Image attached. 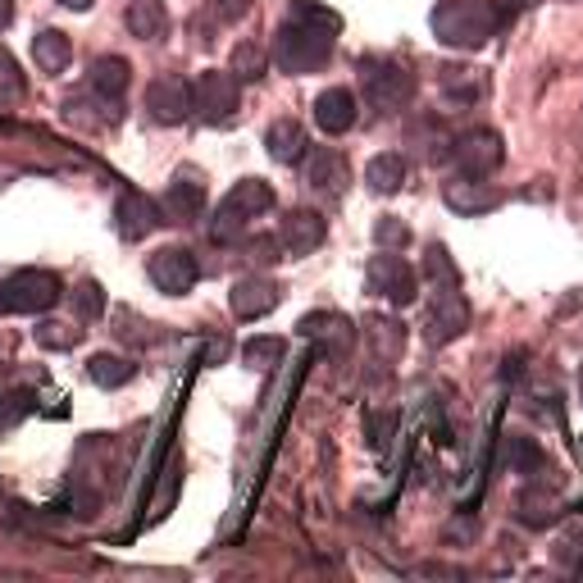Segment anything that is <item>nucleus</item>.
Returning a JSON list of instances; mask_svg holds the SVG:
<instances>
[{
	"instance_id": "nucleus-1",
	"label": "nucleus",
	"mask_w": 583,
	"mask_h": 583,
	"mask_svg": "<svg viewBox=\"0 0 583 583\" xmlns=\"http://www.w3.org/2000/svg\"><path fill=\"white\" fill-rule=\"evenodd\" d=\"M342 32V14L320 0H292L288 23L274 32V64L283 73H315L333 60V42Z\"/></svg>"
},
{
	"instance_id": "nucleus-2",
	"label": "nucleus",
	"mask_w": 583,
	"mask_h": 583,
	"mask_svg": "<svg viewBox=\"0 0 583 583\" xmlns=\"http://www.w3.org/2000/svg\"><path fill=\"white\" fill-rule=\"evenodd\" d=\"M429 28L451 51H483L492 42V32L501 28V19L488 0H443L429 14Z\"/></svg>"
},
{
	"instance_id": "nucleus-3",
	"label": "nucleus",
	"mask_w": 583,
	"mask_h": 583,
	"mask_svg": "<svg viewBox=\"0 0 583 583\" xmlns=\"http://www.w3.org/2000/svg\"><path fill=\"white\" fill-rule=\"evenodd\" d=\"M264 210H274V187H269L264 178H242V183H232L228 197H223L219 210H215L210 238H215V242H238Z\"/></svg>"
},
{
	"instance_id": "nucleus-4",
	"label": "nucleus",
	"mask_w": 583,
	"mask_h": 583,
	"mask_svg": "<svg viewBox=\"0 0 583 583\" xmlns=\"http://www.w3.org/2000/svg\"><path fill=\"white\" fill-rule=\"evenodd\" d=\"M60 296L64 288L51 269H19V274L0 283V310L6 315H46V310L60 305Z\"/></svg>"
},
{
	"instance_id": "nucleus-5",
	"label": "nucleus",
	"mask_w": 583,
	"mask_h": 583,
	"mask_svg": "<svg viewBox=\"0 0 583 583\" xmlns=\"http://www.w3.org/2000/svg\"><path fill=\"white\" fill-rule=\"evenodd\" d=\"M361 87H365V101L383 114H393V110H406L410 96H415V73L397 60H361Z\"/></svg>"
},
{
	"instance_id": "nucleus-6",
	"label": "nucleus",
	"mask_w": 583,
	"mask_h": 583,
	"mask_svg": "<svg viewBox=\"0 0 583 583\" xmlns=\"http://www.w3.org/2000/svg\"><path fill=\"white\" fill-rule=\"evenodd\" d=\"M242 105V83L232 69H206L191 77V114L201 124H228Z\"/></svg>"
},
{
	"instance_id": "nucleus-7",
	"label": "nucleus",
	"mask_w": 583,
	"mask_h": 583,
	"mask_svg": "<svg viewBox=\"0 0 583 583\" xmlns=\"http://www.w3.org/2000/svg\"><path fill=\"white\" fill-rule=\"evenodd\" d=\"M365 283H369L374 296H383L387 305H397V310L402 305H415V296H419V274H415V269L397 251H383V247L365 264Z\"/></svg>"
},
{
	"instance_id": "nucleus-8",
	"label": "nucleus",
	"mask_w": 583,
	"mask_h": 583,
	"mask_svg": "<svg viewBox=\"0 0 583 583\" xmlns=\"http://www.w3.org/2000/svg\"><path fill=\"white\" fill-rule=\"evenodd\" d=\"M146 279L155 283V292H165V296H187L201 283V264L187 247H160L146 264Z\"/></svg>"
},
{
	"instance_id": "nucleus-9",
	"label": "nucleus",
	"mask_w": 583,
	"mask_h": 583,
	"mask_svg": "<svg viewBox=\"0 0 583 583\" xmlns=\"http://www.w3.org/2000/svg\"><path fill=\"white\" fill-rule=\"evenodd\" d=\"M451 160L470 178H492L501 169V160H507V146H501V133H492V128H470L451 142Z\"/></svg>"
},
{
	"instance_id": "nucleus-10",
	"label": "nucleus",
	"mask_w": 583,
	"mask_h": 583,
	"mask_svg": "<svg viewBox=\"0 0 583 583\" xmlns=\"http://www.w3.org/2000/svg\"><path fill=\"white\" fill-rule=\"evenodd\" d=\"M470 329V301L460 296V288H434L429 315H424V337L429 346H447Z\"/></svg>"
},
{
	"instance_id": "nucleus-11",
	"label": "nucleus",
	"mask_w": 583,
	"mask_h": 583,
	"mask_svg": "<svg viewBox=\"0 0 583 583\" xmlns=\"http://www.w3.org/2000/svg\"><path fill=\"white\" fill-rule=\"evenodd\" d=\"M146 114L155 124H183L191 114V83L183 73H160L146 87Z\"/></svg>"
},
{
	"instance_id": "nucleus-12",
	"label": "nucleus",
	"mask_w": 583,
	"mask_h": 583,
	"mask_svg": "<svg viewBox=\"0 0 583 583\" xmlns=\"http://www.w3.org/2000/svg\"><path fill=\"white\" fill-rule=\"evenodd\" d=\"M329 238V219L320 210H292L283 223H279V247L283 256L292 260H305L310 251H320Z\"/></svg>"
},
{
	"instance_id": "nucleus-13",
	"label": "nucleus",
	"mask_w": 583,
	"mask_h": 583,
	"mask_svg": "<svg viewBox=\"0 0 583 583\" xmlns=\"http://www.w3.org/2000/svg\"><path fill=\"white\" fill-rule=\"evenodd\" d=\"M87 87L119 114V101L128 96V87H133V64L124 60V55H101V60H92V73H87Z\"/></svg>"
},
{
	"instance_id": "nucleus-14",
	"label": "nucleus",
	"mask_w": 583,
	"mask_h": 583,
	"mask_svg": "<svg viewBox=\"0 0 583 583\" xmlns=\"http://www.w3.org/2000/svg\"><path fill=\"white\" fill-rule=\"evenodd\" d=\"M114 223H119V238L142 242L146 232H155L165 223V210L155 206L150 197H142V191H124L119 206H114Z\"/></svg>"
},
{
	"instance_id": "nucleus-15",
	"label": "nucleus",
	"mask_w": 583,
	"mask_h": 583,
	"mask_svg": "<svg viewBox=\"0 0 583 583\" xmlns=\"http://www.w3.org/2000/svg\"><path fill=\"white\" fill-rule=\"evenodd\" d=\"M443 201L456 210V215H488V210H497L501 206V191L497 187H488L483 178H470V174H460V178H451L447 187H443Z\"/></svg>"
},
{
	"instance_id": "nucleus-16",
	"label": "nucleus",
	"mask_w": 583,
	"mask_h": 583,
	"mask_svg": "<svg viewBox=\"0 0 583 583\" xmlns=\"http://www.w3.org/2000/svg\"><path fill=\"white\" fill-rule=\"evenodd\" d=\"M228 305H232V315L238 320H264V315H274L279 310V288L269 283V279H238L228 292Z\"/></svg>"
},
{
	"instance_id": "nucleus-17",
	"label": "nucleus",
	"mask_w": 583,
	"mask_h": 583,
	"mask_svg": "<svg viewBox=\"0 0 583 583\" xmlns=\"http://www.w3.org/2000/svg\"><path fill=\"white\" fill-rule=\"evenodd\" d=\"M356 119H361V105H356V96L346 92V87H329V92L315 96V124H320V133L342 137V133L356 128Z\"/></svg>"
},
{
	"instance_id": "nucleus-18",
	"label": "nucleus",
	"mask_w": 583,
	"mask_h": 583,
	"mask_svg": "<svg viewBox=\"0 0 583 583\" xmlns=\"http://www.w3.org/2000/svg\"><path fill=\"white\" fill-rule=\"evenodd\" d=\"M305 183L315 187V191H342L346 183V160L333 150V146H315V150H305Z\"/></svg>"
},
{
	"instance_id": "nucleus-19",
	"label": "nucleus",
	"mask_w": 583,
	"mask_h": 583,
	"mask_svg": "<svg viewBox=\"0 0 583 583\" xmlns=\"http://www.w3.org/2000/svg\"><path fill=\"white\" fill-rule=\"evenodd\" d=\"M264 146H269V155H274L279 165H301L310 142H305V128L296 119H274L269 133H264Z\"/></svg>"
},
{
	"instance_id": "nucleus-20",
	"label": "nucleus",
	"mask_w": 583,
	"mask_h": 583,
	"mask_svg": "<svg viewBox=\"0 0 583 583\" xmlns=\"http://www.w3.org/2000/svg\"><path fill=\"white\" fill-rule=\"evenodd\" d=\"M128 32L137 37V42H160V37L169 32V14H165V0H133L128 14H124Z\"/></svg>"
},
{
	"instance_id": "nucleus-21",
	"label": "nucleus",
	"mask_w": 583,
	"mask_h": 583,
	"mask_svg": "<svg viewBox=\"0 0 583 583\" xmlns=\"http://www.w3.org/2000/svg\"><path fill=\"white\" fill-rule=\"evenodd\" d=\"M169 219H197L201 210H206V187L197 183V178H174L169 183V191H165V206H160Z\"/></svg>"
},
{
	"instance_id": "nucleus-22",
	"label": "nucleus",
	"mask_w": 583,
	"mask_h": 583,
	"mask_svg": "<svg viewBox=\"0 0 583 583\" xmlns=\"http://www.w3.org/2000/svg\"><path fill=\"white\" fill-rule=\"evenodd\" d=\"M32 60H37V69H42V73H64L69 60H73V42L60 28H46V32L32 37Z\"/></svg>"
},
{
	"instance_id": "nucleus-23",
	"label": "nucleus",
	"mask_w": 583,
	"mask_h": 583,
	"mask_svg": "<svg viewBox=\"0 0 583 583\" xmlns=\"http://www.w3.org/2000/svg\"><path fill=\"white\" fill-rule=\"evenodd\" d=\"M365 183L378 191V197H393V191H402V183H406V160H402V150L374 155L369 169H365Z\"/></svg>"
},
{
	"instance_id": "nucleus-24",
	"label": "nucleus",
	"mask_w": 583,
	"mask_h": 583,
	"mask_svg": "<svg viewBox=\"0 0 583 583\" xmlns=\"http://www.w3.org/2000/svg\"><path fill=\"white\" fill-rule=\"evenodd\" d=\"M87 374H92V383H96V387H124V383H133V378H137V365H133V361H124V356L101 352V356H92Z\"/></svg>"
},
{
	"instance_id": "nucleus-25",
	"label": "nucleus",
	"mask_w": 583,
	"mask_h": 583,
	"mask_svg": "<svg viewBox=\"0 0 583 583\" xmlns=\"http://www.w3.org/2000/svg\"><path fill=\"white\" fill-rule=\"evenodd\" d=\"M507 465L516 475H538L542 465H548V456H542V447L533 443V438H507Z\"/></svg>"
},
{
	"instance_id": "nucleus-26",
	"label": "nucleus",
	"mask_w": 583,
	"mask_h": 583,
	"mask_svg": "<svg viewBox=\"0 0 583 583\" xmlns=\"http://www.w3.org/2000/svg\"><path fill=\"white\" fill-rule=\"evenodd\" d=\"M264 64H269V55H264V46H256V42H238V51H232V73H238V83H260L264 77Z\"/></svg>"
},
{
	"instance_id": "nucleus-27",
	"label": "nucleus",
	"mask_w": 583,
	"mask_h": 583,
	"mask_svg": "<svg viewBox=\"0 0 583 583\" xmlns=\"http://www.w3.org/2000/svg\"><path fill=\"white\" fill-rule=\"evenodd\" d=\"M424 279H429L434 288H460V274H456V260L447 256V247H429L424 251Z\"/></svg>"
},
{
	"instance_id": "nucleus-28",
	"label": "nucleus",
	"mask_w": 583,
	"mask_h": 583,
	"mask_svg": "<svg viewBox=\"0 0 583 583\" xmlns=\"http://www.w3.org/2000/svg\"><path fill=\"white\" fill-rule=\"evenodd\" d=\"M283 352H288V342H283V337H251V342L242 346V361L269 369V365H279V361H283Z\"/></svg>"
},
{
	"instance_id": "nucleus-29",
	"label": "nucleus",
	"mask_w": 583,
	"mask_h": 583,
	"mask_svg": "<svg viewBox=\"0 0 583 583\" xmlns=\"http://www.w3.org/2000/svg\"><path fill=\"white\" fill-rule=\"evenodd\" d=\"M19 101H23V73L10 51H0V110H10Z\"/></svg>"
},
{
	"instance_id": "nucleus-30",
	"label": "nucleus",
	"mask_w": 583,
	"mask_h": 583,
	"mask_svg": "<svg viewBox=\"0 0 583 583\" xmlns=\"http://www.w3.org/2000/svg\"><path fill=\"white\" fill-rule=\"evenodd\" d=\"M443 87H447L456 101H475V96H483V77H479L475 69H447V73H443Z\"/></svg>"
},
{
	"instance_id": "nucleus-31",
	"label": "nucleus",
	"mask_w": 583,
	"mask_h": 583,
	"mask_svg": "<svg viewBox=\"0 0 583 583\" xmlns=\"http://www.w3.org/2000/svg\"><path fill=\"white\" fill-rule=\"evenodd\" d=\"M374 242H378L383 251H402V247L410 242V228H406L397 215H383V219L374 223Z\"/></svg>"
},
{
	"instance_id": "nucleus-32",
	"label": "nucleus",
	"mask_w": 583,
	"mask_h": 583,
	"mask_svg": "<svg viewBox=\"0 0 583 583\" xmlns=\"http://www.w3.org/2000/svg\"><path fill=\"white\" fill-rule=\"evenodd\" d=\"M37 342L51 346V352H69V346L83 342V329H77V324H42V329H37Z\"/></svg>"
},
{
	"instance_id": "nucleus-33",
	"label": "nucleus",
	"mask_w": 583,
	"mask_h": 583,
	"mask_svg": "<svg viewBox=\"0 0 583 583\" xmlns=\"http://www.w3.org/2000/svg\"><path fill=\"white\" fill-rule=\"evenodd\" d=\"M73 305H77V320H96L101 310H105V292H101V283L87 279L83 288L73 292Z\"/></svg>"
},
{
	"instance_id": "nucleus-34",
	"label": "nucleus",
	"mask_w": 583,
	"mask_h": 583,
	"mask_svg": "<svg viewBox=\"0 0 583 583\" xmlns=\"http://www.w3.org/2000/svg\"><path fill=\"white\" fill-rule=\"evenodd\" d=\"M387 434H393V415H369V447H387Z\"/></svg>"
},
{
	"instance_id": "nucleus-35",
	"label": "nucleus",
	"mask_w": 583,
	"mask_h": 583,
	"mask_svg": "<svg viewBox=\"0 0 583 583\" xmlns=\"http://www.w3.org/2000/svg\"><path fill=\"white\" fill-rule=\"evenodd\" d=\"M215 14H219V23H232V19L251 14V0H215Z\"/></svg>"
},
{
	"instance_id": "nucleus-36",
	"label": "nucleus",
	"mask_w": 583,
	"mask_h": 583,
	"mask_svg": "<svg viewBox=\"0 0 583 583\" xmlns=\"http://www.w3.org/2000/svg\"><path fill=\"white\" fill-rule=\"evenodd\" d=\"M488 6L497 10V19L507 23L511 14H520V10H529V6H538V0H488Z\"/></svg>"
},
{
	"instance_id": "nucleus-37",
	"label": "nucleus",
	"mask_w": 583,
	"mask_h": 583,
	"mask_svg": "<svg viewBox=\"0 0 583 583\" xmlns=\"http://www.w3.org/2000/svg\"><path fill=\"white\" fill-rule=\"evenodd\" d=\"M14 23V0H0V32Z\"/></svg>"
},
{
	"instance_id": "nucleus-38",
	"label": "nucleus",
	"mask_w": 583,
	"mask_h": 583,
	"mask_svg": "<svg viewBox=\"0 0 583 583\" xmlns=\"http://www.w3.org/2000/svg\"><path fill=\"white\" fill-rule=\"evenodd\" d=\"M60 6H64V10H73V14H83V10H92V6H96V0H60Z\"/></svg>"
},
{
	"instance_id": "nucleus-39",
	"label": "nucleus",
	"mask_w": 583,
	"mask_h": 583,
	"mask_svg": "<svg viewBox=\"0 0 583 583\" xmlns=\"http://www.w3.org/2000/svg\"><path fill=\"white\" fill-rule=\"evenodd\" d=\"M579 301H583V296H579Z\"/></svg>"
}]
</instances>
